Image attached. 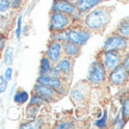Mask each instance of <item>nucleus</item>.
<instances>
[{
    "mask_svg": "<svg viewBox=\"0 0 129 129\" xmlns=\"http://www.w3.org/2000/svg\"><path fill=\"white\" fill-rule=\"evenodd\" d=\"M110 7H93L84 18V26L92 32H102L111 20Z\"/></svg>",
    "mask_w": 129,
    "mask_h": 129,
    "instance_id": "1",
    "label": "nucleus"
},
{
    "mask_svg": "<svg viewBox=\"0 0 129 129\" xmlns=\"http://www.w3.org/2000/svg\"><path fill=\"white\" fill-rule=\"evenodd\" d=\"M106 77H108V71L105 67L103 66L99 59L92 61L90 67H88V73H87V83L91 86H101L105 83Z\"/></svg>",
    "mask_w": 129,
    "mask_h": 129,
    "instance_id": "2",
    "label": "nucleus"
},
{
    "mask_svg": "<svg viewBox=\"0 0 129 129\" xmlns=\"http://www.w3.org/2000/svg\"><path fill=\"white\" fill-rule=\"evenodd\" d=\"M92 34L90 30L85 28V26H71V28L66 29V42H72L75 43L79 47H84L91 38Z\"/></svg>",
    "mask_w": 129,
    "mask_h": 129,
    "instance_id": "3",
    "label": "nucleus"
},
{
    "mask_svg": "<svg viewBox=\"0 0 129 129\" xmlns=\"http://www.w3.org/2000/svg\"><path fill=\"white\" fill-rule=\"evenodd\" d=\"M73 19L71 16L59 11H50V20H49V30L50 32L61 31L71 28L73 25Z\"/></svg>",
    "mask_w": 129,
    "mask_h": 129,
    "instance_id": "4",
    "label": "nucleus"
},
{
    "mask_svg": "<svg viewBox=\"0 0 129 129\" xmlns=\"http://www.w3.org/2000/svg\"><path fill=\"white\" fill-rule=\"evenodd\" d=\"M103 50H110V51H118L123 53L128 49V38L123 36H120L118 34H112L110 36H108L104 40Z\"/></svg>",
    "mask_w": 129,
    "mask_h": 129,
    "instance_id": "5",
    "label": "nucleus"
},
{
    "mask_svg": "<svg viewBox=\"0 0 129 129\" xmlns=\"http://www.w3.org/2000/svg\"><path fill=\"white\" fill-rule=\"evenodd\" d=\"M51 11H59V12L68 14L73 19V22H78L81 18V14L77 10L75 4L71 3L68 0H54L51 5Z\"/></svg>",
    "mask_w": 129,
    "mask_h": 129,
    "instance_id": "6",
    "label": "nucleus"
},
{
    "mask_svg": "<svg viewBox=\"0 0 129 129\" xmlns=\"http://www.w3.org/2000/svg\"><path fill=\"white\" fill-rule=\"evenodd\" d=\"M64 80H66L64 78H51V77L47 75V74H40V75L37 77L36 83L42 84V85H47V86H50L51 88H54L56 92L62 97L64 93H66V87H67Z\"/></svg>",
    "mask_w": 129,
    "mask_h": 129,
    "instance_id": "7",
    "label": "nucleus"
},
{
    "mask_svg": "<svg viewBox=\"0 0 129 129\" xmlns=\"http://www.w3.org/2000/svg\"><path fill=\"white\" fill-rule=\"evenodd\" d=\"M122 53L118 51H110V50H103L101 55H99V60L103 63V66L105 67L108 72H110L111 69H114L117 67L118 64L122 62Z\"/></svg>",
    "mask_w": 129,
    "mask_h": 129,
    "instance_id": "8",
    "label": "nucleus"
},
{
    "mask_svg": "<svg viewBox=\"0 0 129 129\" xmlns=\"http://www.w3.org/2000/svg\"><path fill=\"white\" fill-rule=\"evenodd\" d=\"M108 80L111 85L114 86H123L128 81V71L124 69V67L122 64H118L117 67L114 69H111L109 74H108Z\"/></svg>",
    "mask_w": 129,
    "mask_h": 129,
    "instance_id": "9",
    "label": "nucleus"
},
{
    "mask_svg": "<svg viewBox=\"0 0 129 129\" xmlns=\"http://www.w3.org/2000/svg\"><path fill=\"white\" fill-rule=\"evenodd\" d=\"M34 93L38 94L40 97L43 98V101L46 103H53L55 102L59 97H61L59 93L56 92L54 88H51L50 86L47 85H42V84L36 83V85L34 86Z\"/></svg>",
    "mask_w": 129,
    "mask_h": 129,
    "instance_id": "10",
    "label": "nucleus"
},
{
    "mask_svg": "<svg viewBox=\"0 0 129 129\" xmlns=\"http://www.w3.org/2000/svg\"><path fill=\"white\" fill-rule=\"evenodd\" d=\"M46 56L53 63H56L63 56V48H62V43L59 41H50L49 44L47 47Z\"/></svg>",
    "mask_w": 129,
    "mask_h": 129,
    "instance_id": "11",
    "label": "nucleus"
},
{
    "mask_svg": "<svg viewBox=\"0 0 129 129\" xmlns=\"http://www.w3.org/2000/svg\"><path fill=\"white\" fill-rule=\"evenodd\" d=\"M69 98L74 104H83L87 99V91H85V83H80L69 91Z\"/></svg>",
    "mask_w": 129,
    "mask_h": 129,
    "instance_id": "12",
    "label": "nucleus"
},
{
    "mask_svg": "<svg viewBox=\"0 0 129 129\" xmlns=\"http://www.w3.org/2000/svg\"><path fill=\"white\" fill-rule=\"evenodd\" d=\"M73 64H74L73 59H71L68 56H63L56 63H54V66L59 69V72L63 75L64 78H67V77L71 75L72 71H73Z\"/></svg>",
    "mask_w": 129,
    "mask_h": 129,
    "instance_id": "13",
    "label": "nucleus"
},
{
    "mask_svg": "<svg viewBox=\"0 0 129 129\" xmlns=\"http://www.w3.org/2000/svg\"><path fill=\"white\" fill-rule=\"evenodd\" d=\"M102 3H103V0H77L75 1V7L79 11V13L83 16L84 13L88 12L90 10H92L93 7L98 6Z\"/></svg>",
    "mask_w": 129,
    "mask_h": 129,
    "instance_id": "14",
    "label": "nucleus"
},
{
    "mask_svg": "<svg viewBox=\"0 0 129 129\" xmlns=\"http://www.w3.org/2000/svg\"><path fill=\"white\" fill-rule=\"evenodd\" d=\"M62 48H63L64 56H68L71 59L78 57L80 55V53H81V47L77 46L75 43H72V42H63Z\"/></svg>",
    "mask_w": 129,
    "mask_h": 129,
    "instance_id": "15",
    "label": "nucleus"
},
{
    "mask_svg": "<svg viewBox=\"0 0 129 129\" xmlns=\"http://www.w3.org/2000/svg\"><path fill=\"white\" fill-rule=\"evenodd\" d=\"M44 122L40 117H35V118H29V121L20 123L19 128L20 129H40L43 127Z\"/></svg>",
    "mask_w": 129,
    "mask_h": 129,
    "instance_id": "16",
    "label": "nucleus"
},
{
    "mask_svg": "<svg viewBox=\"0 0 129 129\" xmlns=\"http://www.w3.org/2000/svg\"><path fill=\"white\" fill-rule=\"evenodd\" d=\"M29 98H30V94L28 93V91H24V90H19L13 93V102L18 105L25 104L29 101Z\"/></svg>",
    "mask_w": 129,
    "mask_h": 129,
    "instance_id": "17",
    "label": "nucleus"
},
{
    "mask_svg": "<svg viewBox=\"0 0 129 129\" xmlns=\"http://www.w3.org/2000/svg\"><path fill=\"white\" fill-rule=\"evenodd\" d=\"M116 34H118L120 36H123L125 38L129 37V22H128V17H125L123 20H121L120 24L117 25V30Z\"/></svg>",
    "mask_w": 129,
    "mask_h": 129,
    "instance_id": "18",
    "label": "nucleus"
},
{
    "mask_svg": "<svg viewBox=\"0 0 129 129\" xmlns=\"http://www.w3.org/2000/svg\"><path fill=\"white\" fill-rule=\"evenodd\" d=\"M10 28H11V19L9 18V13L0 14V32L5 35L7 31H10Z\"/></svg>",
    "mask_w": 129,
    "mask_h": 129,
    "instance_id": "19",
    "label": "nucleus"
},
{
    "mask_svg": "<svg viewBox=\"0 0 129 129\" xmlns=\"http://www.w3.org/2000/svg\"><path fill=\"white\" fill-rule=\"evenodd\" d=\"M53 64L54 63L44 55L41 59V63H40V74H47L50 71L51 67H53Z\"/></svg>",
    "mask_w": 129,
    "mask_h": 129,
    "instance_id": "20",
    "label": "nucleus"
},
{
    "mask_svg": "<svg viewBox=\"0 0 129 129\" xmlns=\"http://www.w3.org/2000/svg\"><path fill=\"white\" fill-rule=\"evenodd\" d=\"M108 122H109V114L106 110H104L102 112V115L94 121V125L98 128H105L108 127Z\"/></svg>",
    "mask_w": 129,
    "mask_h": 129,
    "instance_id": "21",
    "label": "nucleus"
},
{
    "mask_svg": "<svg viewBox=\"0 0 129 129\" xmlns=\"http://www.w3.org/2000/svg\"><path fill=\"white\" fill-rule=\"evenodd\" d=\"M38 112H40V106L28 105V108L25 109V117L26 118H35L38 116Z\"/></svg>",
    "mask_w": 129,
    "mask_h": 129,
    "instance_id": "22",
    "label": "nucleus"
},
{
    "mask_svg": "<svg viewBox=\"0 0 129 129\" xmlns=\"http://www.w3.org/2000/svg\"><path fill=\"white\" fill-rule=\"evenodd\" d=\"M111 125H112L114 128H116V129H121V128H123V127L125 125V120L122 117L121 112H117V115L115 116V118L112 120Z\"/></svg>",
    "mask_w": 129,
    "mask_h": 129,
    "instance_id": "23",
    "label": "nucleus"
},
{
    "mask_svg": "<svg viewBox=\"0 0 129 129\" xmlns=\"http://www.w3.org/2000/svg\"><path fill=\"white\" fill-rule=\"evenodd\" d=\"M46 104V102L43 101V98L40 97L38 94L36 93H34L30 98H29V105H36V106H40L41 108L42 105H44Z\"/></svg>",
    "mask_w": 129,
    "mask_h": 129,
    "instance_id": "24",
    "label": "nucleus"
},
{
    "mask_svg": "<svg viewBox=\"0 0 129 129\" xmlns=\"http://www.w3.org/2000/svg\"><path fill=\"white\" fill-rule=\"evenodd\" d=\"M120 112L125 121L128 120V117H129V99L128 98H124L122 101V106H121Z\"/></svg>",
    "mask_w": 129,
    "mask_h": 129,
    "instance_id": "25",
    "label": "nucleus"
},
{
    "mask_svg": "<svg viewBox=\"0 0 129 129\" xmlns=\"http://www.w3.org/2000/svg\"><path fill=\"white\" fill-rule=\"evenodd\" d=\"M73 127H75V123L71 120H62L59 123H55V128L57 129H64V128L68 129V128H73Z\"/></svg>",
    "mask_w": 129,
    "mask_h": 129,
    "instance_id": "26",
    "label": "nucleus"
},
{
    "mask_svg": "<svg viewBox=\"0 0 129 129\" xmlns=\"http://www.w3.org/2000/svg\"><path fill=\"white\" fill-rule=\"evenodd\" d=\"M23 17L19 16L18 19H17V28H16V38L20 41L22 38V31H23Z\"/></svg>",
    "mask_w": 129,
    "mask_h": 129,
    "instance_id": "27",
    "label": "nucleus"
},
{
    "mask_svg": "<svg viewBox=\"0 0 129 129\" xmlns=\"http://www.w3.org/2000/svg\"><path fill=\"white\" fill-rule=\"evenodd\" d=\"M5 63L7 66H11L13 62V49L12 48H7L6 53H5Z\"/></svg>",
    "mask_w": 129,
    "mask_h": 129,
    "instance_id": "28",
    "label": "nucleus"
},
{
    "mask_svg": "<svg viewBox=\"0 0 129 129\" xmlns=\"http://www.w3.org/2000/svg\"><path fill=\"white\" fill-rule=\"evenodd\" d=\"M11 7L7 0H0V14H7L10 13Z\"/></svg>",
    "mask_w": 129,
    "mask_h": 129,
    "instance_id": "29",
    "label": "nucleus"
},
{
    "mask_svg": "<svg viewBox=\"0 0 129 129\" xmlns=\"http://www.w3.org/2000/svg\"><path fill=\"white\" fill-rule=\"evenodd\" d=\"M47 75H49V77H51V78H64L63 75L59 72V69L56 68L54 64H53V67L50 68V71L47 73ZM64 79H67V78H64Z\"/></svg>",
    "mask_w": 129,
    "mask_h": 129,
    "instance_id": "30",
    "label": "nucleus"
},
{
    "mask_svg": "<svg viewBox=\"0 0 129 129\" xmlns=\"http://www.w3.org/2000/svg\"><path fill=\"white\" fill-rule=\"evenodd\" d=\"M11 10H18L23 5V0H7Z\"/></svg>",
    "mask_w": 129,
    "mask_h": 129,
    "instance_id": "31",
    "label": "nucleus"
},
{
    "mask_svg": "<svg viewBox=\"0 0 129 129\" xmlns=\"http://www.w3.org/2000/svg\"><path fill=\"white\" fill-rule=\"evenodd\" d=\"M7 85H9V81H7V80L4 78V75H3L1 79H0V94L4 93L5 91L7 90Z\"/></svg>",
    "mask_w": 129,
    "mask_h": 129,
    "instance_id": "32",
    "label": "nucleus"
},
{
    "mask_svg": "<svg viewBox=\"0 0 129 129\" xmlns=\"http://www.w3.org/2000/svg\"><path fill=\"white\" fill-rule=\"evenodd\" d=\"M12 73H13V69H12V67H11V66H7V68L5 69L4 78L6 79L7 81H10V80L12 79Z\"/></svg>",
    "mask_w": 129,
    "mask_h": 129,
    "instance_id": "33",
    "label": "nucleus"
},
{
    "mask_svg": "<svg viewBox=\"0 0 129 129\" xmlns=\"http://www.w3.org/2000/svg\"><path fill=\"white\" fill-rule=\"evenodd\" d=\"M6 36H5L4 34H1L0 32V54L3 53V50L5 49V47H6Z\"/></svg>",
    "mask_w": 129,
    "mask_h": 129,
    "instance_id": "34",
    "label": "nucleus"
},
{
    "mask_svg": "<svg viewBox=\"0 0 129 129\" xmlns=\"http://www.w3.org/2000/svg\"><path fill=\"white\" fill-rule=\"evenodd\" d=\"M121 64L124 67V69H127L129 72V59H128V53H125L124 57H122V62H121Z\"/></svg>",
    "mask_w": 129,
    "mask_h": 129,
    "instance_id": "35",
    "label": "nucleus"
}]
</instances>
